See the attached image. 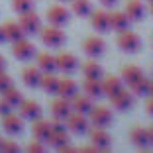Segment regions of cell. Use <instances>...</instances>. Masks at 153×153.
<instances>
[{
  "label": "cell",
  "instance_id": "cell-34",
  "mask_svg": "<svg viewBox=\"0 0 153 153\" xmlns=\"http://www.w3.org/2000/svg\"><path fill=\"white\" fill-rule=\"evenodd\" d=\"M12 6H14V10H16L18 14H22V12L32 10L33 8V2H32V0H12Z\"/></svg>",
  "mask_w": 153,
  "mask_h": 153
},
{
  "label": "cell",
  "instance_id": "cell-29",
  "mask_svg": "<svg viewBox=\"0 0 153 153\" xmlns=\"http://www.w3.org/2000/svg\"><path fill=\"white\" fill-rule=\"evenodd\" d=\"M71 10L79 18H86L92 12V6H90V0H71Z\"/></svg>",
  "mask_w": 153,
  "mask_h": 153
},
{
  "label": "cell",
  "instance_id": "cell-18",
  "mask_svg": "<svg viewBox=\"0 0 153 153\" xmlns=\"http://www.w3.org/2000/svg\"><path fill=\"white\" fill-rule=\"evenodd\" d=\"M76 92H79V85H76L73 79H69V76L59 79V86H57V94L59 96H63V98H69V100H71Z\"/></svg>",
  "mask_w": 153,
  "mask_h": 153
},
{
  "label": "cell",
  "instance_id": "cell-37",
  "mask_svg": "<svg viewBox=\"0 0 153 153\" xmlns=\"http://www.w3.org/2000/svg\"><path fill=\"white\" fill-rule=\"evenodd\" d=\"M10 85H12V79H10V75H8V73H4V69H2V71H0V92L6 90Z\"/></svg>",
  "mask_w": 153,
  "mask_h": 153
},
{
  "label": "cell",
  "instance_id": "cell-13",
  "mask_svg": "<svg viewBox=\"0 0 153 153\" xmlns=\"http://www.w3.org/2000/svg\"><path fill=\"white\" fill-rule=\"evenodd\" d=\"M2 128H4L8 134L16 135L24 130V118L18 116V114H14V112H10V114H6V116H2Z\"/></svg>",
  "mask_w": 153,
  "mask_h": 153
},
{
  "label": "cell",
  "instance_id": "cell-35",
  "mask_svg": "<svg viewBox=\"0 0 153 153\" xmlns=\"http://www.w3.org/2000/svg\"><path fill=\"white\" fill-rule=\"evenodd\" d=\"M0 151H4V153H18L20 145H18V141H14V140H2V147H0Z\"/></svg>",
  "mask_w": 153,
  "mask_h": 153
},
{
  "label": "cell",
  "instance_id": "cell-11",
  "mask_svg": "<svg viewBox=\"0 0 153 153\" xmlns=\"http://www.w3.org/2000/svg\"><path fill=\"white\" fill-rule=\"evenodd\" d=\"M20 116L24 120H37L41 116V106L37 100H22L20 102Z\"/></svg>",
  "mask_w": 153,
  "mask_h": 153
},
{
  "label": "cell",
  "instance_id": "cell-40",
  "mask_svg": "<svg viewBox=\"0 0 153 153\" xmlns=\"http://www.w3.org/2000/svg\"><path fill=\"white\" fill-rule=\"evenodd\" d=\"M100 4L102 6H114V4H118V0H100Z\"/></svg>",
  "mask_w": 153,
  "mask_h": 153
},
{
  "label": "cell",
  "instance_id": "cell-43",
  "mask_svg": "<svg viewBox=\"0 0 153 153\" xmlns=\"http://www.w3.org/2000/svg\"><path fill=\"white\" fill-rule=\"evenodd\" d=\"M4 67H6V59L2 57V53H0V71H2Z\"/></svg>",
  "mask_w": 153,
  "mask_h": 153
},
{
  "label": "cell",
  "instance_id": "cell-2",
  "mask_svg": "<svg viewBox=\"0 0 153 153\" xmlns=\"http://www.w3.org/2000/svg\"><path fill=\"white\" fill-rule=\"evenodd\" d=\"M39 36H41V41H43L47 47H61V45L65 43V32L61 30V26L49 24L47 27L39 30Z\"/></svg>",
  "mask_w": 153,
  "mask_h": 153
},
{
  "label": "cell",
  "instance_id": "cell-23",
  "mask_svg": "<svg viewBox=\"0 0 153 153\" xmlns=\"http://www.w3.org/2000/svg\"><path fill=\"white\" fill-rule=\"evenodd\" d=\"M37 67L43 73H53L57 69V61H55V55H51L49 51H43V53H37Z\"/></svg>",
  "mask_w": 153,
  "mask_h": 153
},
{
  "label": "cell",
  "instance_id": "cell-31",
  "mask_svg": "<svg viewBox=\"0 0 153 153\" xmlns=\"http://www.w3.org/2000/svg\"><path fill=\"white\" fill-rule=\"evenodd\" d=\"M131 141H134V145H137L140 149H145L149 145V135H147V130H143V128H134L130 134Z\"/></svg>",
  "mask_w": 153,
  "mask_h": 153
},
{
  "label": "cell",
  "instance_id": "cell-42",
  "mask_svg": "<svg viewBox=\"0 0 153 153\" xmlns=\"http://www.w3.org/2000/svg\"><path fill=\"white\" fill-rule=\"evenodd\" d=\"M2 41H6V33H4V27L0 26V43H2Z\"/></svg>",
  "mask_w": 153,
  "mask_h": 153
},
{
  "label": "cell",
  "instance_id": "cell-5",
  "mask_svg": "<svg viewBox=\"0 0 153 153\" xmlns=\"http://www.w3.org/2000/svg\"><path fill=\"white\" fill-rule=\"evenodd\" d=\"M88 118L94 124V128H106L112 122V110L106 106H92V110L88 112Z\"/></svg>",
  "mask_w": 153,
  "mask_h": 153
},
{
  "label": "cell",
  "instance_id": "cell-6",
  "mask_svg": "<svg viewBox=\"0 0 153 153\" xmlns=\"http://www.w3.org/2000/svg\"><path fill=\"white\" fill-rule=\"evenodd\" d=\"M12 53H14V57H18L20 61H27V59H32L33 55H36V45H33L32 41H27L26 37H22V39L14 41Z\"/></svg>",
  "mask_w": 153,
  "mask_h": 153
},
{
  "label": "cell",
  "instance_id": "cell-19",
  "mask_svg": "<svg viewBox=\"0 0 153 153\" xmlns=\"http://www.w3.org/2000/svg\"><path fill=\"white\" fill-rule=\"evenodd\" d=\"M100 82H102V90H104V94H116L118 90L124 88V81H122V76H116V75H108V76H104V79H100Z\"/></svg>",
  "mask_w": 153,
  "mask_h": 153
},
{
  "label": "cell",
  "instance_id": "cell-28",
  "mask_svg": "<svg viewBox=\"0 0 153 153\" xmlns=\"http://www.w3.org/2000/svg\"><path fill=\"white\" fill-rule=\"evenodd\" d=\"M47 141H49V145H53V147L61 149L63 145H67L71 140H69L67 130H51V134H49V137H47Z\"/></svg>",
  "mask_w": 153,
  "mask_h": 153
},
{
  "label": "cell",
  "instance_id": "cell-8",
  "mask_svg": "<svg viewBox=\"0 0 153 153\" xmlns=\"http://www.w3.org/2000/svg\"><path fill=\"white\" fill-rule=\"evenodd\" d=\"M90 141L96 145L98 151H108L112 147V135L106 131V128H94L90 131Z\"/></svg>",
  "mask_w": 153,
  "mask_h": 153
},
{
  "label": "cell",
  "instance_id": "cell-16",
  "mask_svg": "<svg viewBox=\"0 0 153 153\" xmlns=\"http://www.w3.org/2000/svg\"><path fill=\"white\" fill-rule=\"evenodd\" d=\"M130 22H131V20L128 18L126 12H110L108 14L110 30H114V32H124V30H128Z\"/></svg>",
  "mask_w": 153,
  "mask_h": 153
},
{
  "label": "cell",
  "instance_id": "cell-9",
  "mask_svg": "<svg viewBox=\"0 0 153 153\" xmlns=\"http://www.w3.org/2000/svg\"><path fill=\"white\" fill-rule=\"evenodd\" d=\"M55 61H57V69L63 71L65 75H69V73H73V71L79 69V59H76L73 53H69V51H63V53L55 55Z\"/></svg>",
  "mask_w": 153,
  "mask_h": 153
},
{
  "label": "cell",
  "instance_id": "cell-30",
  "mask_svg": "<svg viewBox=\"0 0 153 153\" xmlns=\"http://www.w3.org/2000/svg\"><path fill=\"white\" fill-rule=\"evenodd\" d=\"M82 75L86 79H102V67H100V63H96L94 59L90 57V61H86L82 65Z\"/></svg>",
  "mask_w": 153,
  "mask_h": 153
},
{
  "label": "cell",
  "instance_id": "cell-26",
  "mask_svg": "<svg viewBox=\"0 0 153 153\" xmlns=\"http://www.w3.org/2000/svg\"><path fill=\"white\" fill-rule=\"evenodd\" d=\"M39 86L45 90V92H49V94H57L59 76H55L53 73H43V75H41V82H39Z\"/></svg>",
  "mask_w": 153,
  "mask_h": 153
},
{
  "label": "cell",
  "instance_id": "cell-21",
  "mask_svg": "<svg viewBox=\"0 0 153 153\" xmlns=\"http://www.w3.org/2000/svg\"><path fill=\"white\" fill-rule=\"evenodd\" d=\"M90 24H92V27H94L96 32H108L110 30L108 12H104V10H94V12H90Z\"/></svg>",
  "mask_w": 153,
  "mask_h": 153
},
{
  "label": "cell",
  "instance_id": "cell-20",
  "mask_svg": "<svg viewBox=\"0 0 153 153\" xmlns=\"http://www.w3.org/2000/svg\"><path fill=\"white\" fill-rule=\"evenodd\" d=\"M71 106H73V112L88 114L90 110H92V98L86 96V94H79V92H76L71 98Z\"/></svg>",
  "mask_w": 153,
  "mask_h": 153
},
{
  "label": "cell",
  "instance_id": "cell-3",
  "mask_svg": "<svg viewBox=\"0 0 153 153\" xmlns=\"http://www.w3.org/2000/svg\"><path fill=\"white\" fill-rule=\"evenodd\" d=\"M141 39L137 33L130 32V30H124V32H118V47L126 53H135L140 49Z\"/></svg>",
  "mask_w": 153,
  "mask_h": 153
},
{
  "label": "cell",
  "instance_id": "cell-45",
  "mask_svg": "<svg viewBox=\"0 0 153 153\" xmlns=\"http://www.w3.org/2000/svg\"><path fill=\"white\" fill-rule=\"evenodd\" d=\"M149 10H151V14H153V0H151V8H149Z\"/></svg>",
  "mask_w": 153,
  "mask_h": 153
},
{
  "label": "cell",
  "instance_id": "cell-32",
  "mask_svg": "<svg viewBox=\"0 0 153 153\" xmlns=\"http://www.w3.org/2000/svg\"><path fill=\"white\" fill-rule=\"evenodd\" d=\"M0 94H2V98H6V100H8V102L12 104V106H20V102L24 100L22 92H20V90L16 88V86H12V85H10L6 90H2Z\"/></svg>",
  "mask_w": 153,
  "mask_h": 153
},
{
  "label": "cell",
  "instance_id": "cell-27",
  "mask_svg": "<svg viewBox=\"0 0 153 153\" xmlns=\"http://www.w3.org/2000/svg\"><path fill=\"white\" fill-rule=\"evenodd\" d=\"M143 76V71H141L140 67H135V65H126V67L122 69V81L128 82V86L134 85L137 79H141Z\"/></svg>",
  "mask_w": 153,
  "mask_h": 153
},
{
  "label": "cell",
  "instance_id": "cell-24",
  "mask_svg": "<svg viewBox=\"0 0 153 153\" xmlns=\"http://www.w3.org/2000/svg\"><path fill=\"white\" fill-rule=\"evenodd\" d=\"M32 131H33V137L36 140H41V141H47V137H49L51 134V124L45 120H33V126H32Z\"/></svg>",
  "mask_w": 153,
  "mask_h": 153
},
{
  "label": "cell",
  "instance_id": "cell-4",
  "mask_svg": "<svg viewBox=\"0 0 153 153\" xmlns=\"http://www.w3.org/2000/svg\"><path fill=\"white\" fill-rule=\"evenodd\" d=\"M18 24L22 26L24 33H27V36L39 33V30H41V20H39V16L33 12V8L27 10V12H22V14H20V22Z\"/></svg>",
  "mask_w": 153,
  "mask_h": 153
},
{
  "label": "cell",
  "instance_id": "cell-14",
  "mask_svg": "<svg viewBox=\"0 0 153 153\" xmlns=\"http://www.w3.org/2000/svg\"><path fill=\"white\" fill-rule=\"evenodd\" d=\"M73 112V106H71V100L69 98H63V96H59L51 102V114L55 118H63L67 120V116Z\"/></svg>",
  "mask_w": 153,
  "mask_h": 153
},
{
  "label": "cell",
  "instance_id": "cell-10",
  "mask_svg": "<svg viewBox=\"0 0 153 153\" xmlns=\"http://www.w3.org/2000/svg\"><path fill=\"white\" fill-rule=\"evenodd\" d=\"M47 22L53 26H65L69 22V10L61 4H53L47 8Z\"/></svg>",
  "mask_w": 153,
  "mask_h": 153
},
{
  "label": "cell",
  "instance_id": "cell-17",
  "mask_svg": "<svg viewBox=\"0 0 153 153\" xmlns=\"http://www.w3.org/2000/svg\"><path fill=\"white\" fill-rule=\"evenodd\" d=\"M82 92L90 98H102L104 96V90H102V82L100 79H86L82 81Z\"/></svg>",
  "mask_w": 153,
  "mask_h": 153
},
{
  "label": "cell",
  "instance_id": "cell-44",
  "mask_svg": "<svg viewBox=\"0 0 153 153\" xmlns=\"http://www.w3.org/2000/svg\"><path fill=\"white\" fill-rule=\"evenodd\" d=\"M149 94L153 96V79H151V81H149Z\"/></svg>",
  "mask_w": 153,
  "mask_h": 153
},
{
  "label": "cell",
  "instance_id": "cell-33",
  "mask_svg": "<svg viewBox=\"0 0 153 153\" xmlns=\"http://www.w3.org/2000/svg\"><path fill=\"white\" fill-rule=\"evenodd\" d=\"M130 88H131V94H134V96H145V94H149V79L141 76V79H137L134 85H130Z\"/></svg>",
  "mask_w": 153,
  "mask_h": 153
},
{
  "label": "cell",
  "instance_id": "cell-22",
  "mask_svg": "<svg viewBox=\"0 0 153 153\" xmlns=\"http://www.w3.org/2000/svg\"><path fill=\"white\" fill-rule=\"evenodd\" d=\"M124 12L128 14V18H130L131 22H140V20L143 18V14H145V8H143V4H141V0H128Z\"/></svg>",
  "mask_w": 153,
  "mask_h": 153
},
{
  "label": "cell",
  "instance_id": "cell-36",
  "mask_svg": "<svg viewBox=\"0 0 153 153\" xmlns=\"http://www.w3.org/2000/svg\"><path fill=\"white\" fill-rule=\"evenodd\" d=\"M27 151H30V153H43V151H45V145H43V141H41V140H36V141H32V143L27 145Z\"/></svg>",
  "mask_w": 153,
  "mask_h": 153
},
{
  "label": "cell",
  "instance_id": "cell-46",
  "mask_svg": "<svg viewBox=\"0 0 153 153\" xmlns=\"http://www.w3.org/2000/svg\"><path fill=\"white\" fill-rule=\"evenodd\" d=\"M0 147H2V137H0Z\"/></svg>",
  "mask_w": 153,
  "mask_h": 153
},
{
  "label": "cell",
  "instance_id": "cell-15",
  "mask_svg": "<svg viewBox=\"0 0 153 153\" xmlns=\"http://www.w3.org/2000/svg\"><path fill=\"white\" fill-rule=\"evenodd\" d=\"M41 75H43V71H41L37 65H30V67H26L22 71V81H24V85L36 88L41 82Z\"/></svg>",
  "mask_w": 153,
  "mask_h": 153
},
{
  "label": "cell",
  "instance_id": "cell-39",
  "mask_svg": "<svg viewBox=\"0 0 153 153\" xmlns=\"http://www.w3.org/2000/svg\"><path fill=\"white\" fill-rule=\"evenodd\" d=\"M145 108H147V112L153 116V96H149V98H147V102H145Z\"/></svg>",
  "mask_w": 153,
  "mask_h": 153
},
{
  "label": "cell",
  "instance_id": "cell-12",
  "mask_svg": "<svg viewBox=\"0 0 153 153\" xmlns=\"http://www.w3.org/2000/svg\"><path fill=\"white\" fill-rule=\"evenodd\" d=\"M110 102H112V106L116 110H130L131 108V104H134V94L131 92H128V90H118L116 94H112L110 96Z\"/></svg>",
  "mask_w": 153,
  "mask_h": 153
},
{
  "label": "cell",
  "instance_id": "cell-38",
  "mask_svg": "<svg viewBox=\"0 0 153 153\" xmlns=\"http://www.w3.org/2000/svg\"><path fill=\"white\" fill-rule=\"evenodd\" d=\"M12 108H14L12 104H10L6 98H2V96H0V114H2V116H6V114L12 112Z\"/></svg>",
  "mask_w": 153,
  "mask_h": 153
},
{
  "label": "cell",
  "instance_id": "cell-7",
  "mask_svg": "<svg viewBox=\"0 0 153 153\" xmlns=\"http://www.w3.org/2000/svg\"><path fill=\"white\" fill-rule=\"evenodd\" d=\"M104 49H106V43H104V39L100 36H90V37H86L85 43H82V51L92 59L100 57V55L104 53Z\"/></svg>",
  "mask_w": 153,
  "mask_h": 153
},
{
  "label": "cell",
  "instance_id": "cell-1",
  "mask_svg": "<svg viewBox=\"0 0 153 153\" xmlns=\"http://www.w3.org/2000/svg\"><path fill=\"white\" fill-rule=\"evenodd\" d=\"M65 124H67V130L73 131V134H76V135H82V134H86V131L90 130V118H88V114L71 112L67 116V120H65Z\"/></svg>",
  "mask_w": 153,
  "mask_h": 153
},
{
  "label": "cell",
  "instance_id": "cell-41",
  "mask_svg": "<svg viewBox=\"0 0 153 153\" xmlns=\"http://www.w3.org/2000/svg\"><path fill=\"white\" fill-rule=\"evenodd\" d=\"M147 135H149V143H153V124L147 128Z\"/></svg>",
  "mask_w": 153,
  "mask_h": 153
},
{
  "label": "cell",
  "instance_id": "cell-25",
  "mask_svg": "<svg viewBox=\"0 0 153 153\" xmlns=\"http://www.w3.org/2000/svg\"><path fill=\"white\" fill-rule=\"evenodd\" d=\"M4 33H6V41H18V39H22L26 33H24V30H22V26H20L18 22H6L4 26Z\"/></svg>",
  "mask_w": 153,
  "mask_h": 153
}]
</instances>
